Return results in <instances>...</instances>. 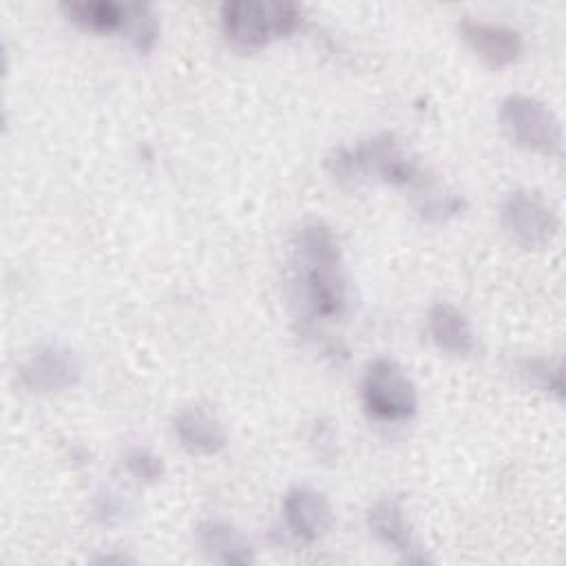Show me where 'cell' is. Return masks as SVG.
Returning a JSON list of instances; mask_svg holds the SVG:
<instances>
[{
    "label": "cell",
    "instance_id": "1",
    "mask_svg": "<svg viewBox=\"0 0 566 566\" xmlns=\"http://www.w3.org/2000/svg\"><path fill=\"white\" fill-rule=\"evenodd\" d=\"M294 263L310 310L323 318L340 316L347 290L338 241L325 223L314 221L296 232Z\"/></svg>",
    "mask_w": 566,
    "mask_h": 566
},
{
    "label": "cell",
    "instance_id": "2",
    "mask_svg": "<svg viewBox=\"0 0 566 566\" xmlns=\"http://www.w3.org/2000/svg\"><path fill=\"white\" fill-rule=\"evenodd\" d=\"M301 24V9L294 2L237 0L221 7V29L226 38L243 49L256 51L290 35Z\"/></svg>",
    "mask_w": 566,
    "mask_h": 566
},
{
    "label": "cell",
    "instance_id": "3",
    "mask_svg": "<svg viewBox=\"0 0 566 566\" xmlns=\"http://www.w3.org/2000/svg\"><path fill=\"white\" fill-rule=\"evenodd\" d=\"M500 124L511 142L542 155H557L562 128L555 113L528 95H511L502 102Z\"/></svg>",
    "mask_w": 566,
    "mask_h": 566
},
{
    "label": "cell",
    "instance_id": "4",
    "mask_svg": "<svg viewBox=\"0 0 566 566\" xmlns=\"http://www.w3.org/2000/svg\"><path fill=\"white\" fill-rule=\"evenodd\" d=\"M363 405L378 420H407L418 409V394L409 376L387 358L367 367L363 378Z\"/></svg>",
    "mask_w": 566,
    "mask_h": 566
},
{
    "label": "cell",
    "instance_id": "5",
    "mask_svg": "<svg viewBox=\"0 0 566 566\" xmlns=\"http://www.w3.org/2000/svg\"><path fill=\"white\" fill-rule=\"evenodd\" d=\"M502 226L520 245L542 248L555 237L559 219L542 197L515 190L502 203Z\"/></svg>",
    "mask_w": 566,
    "mask_h": 566
},
{
    "label": "cell",
    "instance_id": "6",
    "mask_svg": "<svg viewBox=\"0 0 566 566\" xmlns=\"http://www.w3.org/2000/svg\"><path fill=\"white\" fill-rule=\"evenodd\" d=\"M80 378V363L66 347L44 345L20 367V382L35 394H51L73 387Z\"/></svg>",
    "mask_w": 566,
    "mask_h": 566
},
{
    "label": "cell",
    "instance_id": "7",
    "mask_svg": "<svg viewBox=\"0 0 566 566\" xmlns=\"http://www.w3.org/2000/svg\"><path fill=\"white\" fill-rule=\"evenodd\" d=\"M458 29L462 40L469 44V49L493 69L513 64L522 53L520 33L504 24H493L482 20H462Z\"/></svg>",
    "mask_w": 566,
    "mask_h": 566
},
{
    "label": "cell",
    "instance_id": "8",
    "mask_svg": "<svg viewBox=\"0 0 566 566\" xmlns=\"http://www.w3.org/2000/svg\"><path fill=\"white\" fill-rule=\"evenodd\" d=\"M283 515H285L287 528L296 537L305 542H314L327 531L332 520V509L323 493L307 486H296L283 500Z\"/></svg>",
    "mask_w": 566,
    "mask_h": 566
},
{
    "label": "cell",
    "instance_id": "9",
    "mask_svg": "<svg viewBox=\"0 0 566 566\" xmlns=\"http://www.w3.org/2000/svg\"><path fill=\"white\" fill-rule=\"evenodd\" d=\"M175 433L181 447L195 455H214L226 447L221 422L203 407H188L175 418Z\"/></svg>",
    "mask_w": 566,
    "mask_h": 566
},
{
    "label": "cell",
    "instance_id": "10",
    "mask_svg": "<svg viewBox=\"0 0 566 566\" xmlns=\"http://www.w3.org/2000/svg\"><path fill=\"white\" fill-rule=\"evenodd\" d=\"M427 329L431 340L451 356H469L475 352V336L467 316L449 303H436L429 310Z\"/></svg>",
    "mask_w": 566,
    "mask_h": 566
},
{
    "label": "cell",
    "instance_id": "11",
    "mask_svg": "<svg viewBox=\"0 0 566 566\" xmlns=\"http://www.w3.org/2000/svg\"><path fill=\"white\" fill-rule=\"evenodd\" d=\"M64 15L84 31L91 33H124L130 22V4L113 0H82L62 4Z\"/></svg>",
    "mask_w": 566,
    "mask_h": 566
},
{
    "label": "cell",
    "instance_id": "12",
    "mask_svg": "<svg viewBox=\"0 0 566 566\" xmlns=\"http://www.w3.org/2000/svg\"><path fill=\"white\" fill-rule=\"evenodd\" d=\"M367 524L371 528V533L385 542L387 546H394L396 551L409 553L413 551V539H411V531L405 517V511L400 506L398 500H380L369 509L367 515Z\"/></svg>",
    "mask_w": 566,
    "mask_h": 566
},
{
    "label": "cell",
    "instance_id": "13",
    "mask_svg": "<svg viewBox=\"0 0 566 566\" xmlns=\"http://www.w3.org/2000/svg\"><path fill=\"white\" fill-rule=\"evenodd\" d=\"M201 548L223 564H248L252 562V548L243 535L223 522H206L199 526Z\"/></svg>",
    "mask_w": 566,
    "mask_h": 566
},
{
    "label": "cell",
    "instance_id": "14",
    "mask_svg": "<svg viewBox=\"0 0 566 566\" xmlns=\"http://www.w3.org/2000/svg\"><path fill=\"white\" fill-rule=\"evenodd\" d=\"M520 376L535 389L555 396L562 400L564 382H562V367L548 358H526L520 365Z\"/></svg>",
    "mask_w": 566,
    "mask_h": 566
},
{
    "label": "cell",
    "instance_id": "15",
    "mask_svg": "<svg viewBox=\"0 0 566 566\" xmlns=\"http://www.w3.org/2000/svg\"><path fill=\"white\" fill-rule=\"evenodd\" d=\"M126 469L133 478H137L142 482H157L164 475L161 458H157L155 453H150L146 449H133L126 455Z\"/></svg>",
    "mask_w": 566,
    "mask_h": 566
}]
</instances>
